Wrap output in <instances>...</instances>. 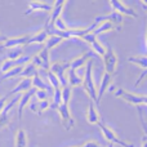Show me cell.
I'll return each mask as SVG.
<instances>
[{"instance_id":"obj_1","label":"cell","mask_w":147,"mask_h":147,"mask_svg":"<svg viewBox=\"0 0 147 147\" xmlns=\"http://www.w3.org/2000/svg\"><path fill=\"white\" fill-rule=\"evenodd\" d=\"M83 88L85 90V93L89 96L92 102H96V107H98V102H97V86L94 83L93 79V61H89L86 63V70H85V75L83 78Z\"/></svg>"},{"instance_id":"obj_2","label":"cell","mask_w":147,"mask_h":147,"mask_svg":"<svg viewBox=\"0 0 147 147\" xmlns=\"http://www.w3.org/2000/svg\"><path fill=\"white\" fill-rule=\"evenodd\" d=\"M114 96L116 98H120L123 101H125L127 103L132 105V106H145L147 102L146 96H138V94H133L130 92H127L125 89L117 86L116 90L114 92Z\"/></svg>"},{"instance_id":"obj_3","label":"cell","mask_w":147,"mask_h":147,"mask_svg":"<svg viewBox=\"0 0 147 147\" xmlns=\"http://www.w3.org/2000/svg\"><path fill=\"white\" fill-rule=\"evenodd\" d=\"M69 70V61H56V62H51V67H49V71L53 74L59 81V85L61 88L67 85L66 81V72Z\"/></svg>"},{"instance_id":"obj_4","label":"cell","mask_w":147,"mask_h":147,"mask_svg":"<svg viewBox=\"0 0 147 147\" xmlns=\"http://www.w3.org/2000/svg\"><path fill=\"white\" fill-rule=\"evenodd\" d=\"M98 128H99V130L102 132L103 137L106 138V141H109L111 145H119L121 147H134L132 143H128V142H125V141L120 140V138L116 136V133H115L112 129H110V128L107 127L106 124H103L102 121L98 124Z\"/></svg>"},{"instance_id":"obj_5","label":"cell","mask_w":147,"mask_h":147,"mask_svg":"<svg viewBox=\"0 0 147 147\" xmlns=\"http://www.w3.org/2000/svg\"><path fill=\"white\" fill-rule=\"evenodd\" d=\"M102 58L105 63V72L114 76L117 69V54L112 51V48H107Z\"/></svg>"},{"instance_id":"obj_6","label":"cell","mask_w":147,"mask_h":147,"mask_svg":"<svg viewBox=\"0 0 147 147\" xmlns=\"http://www.w3.org/2000/svg\"><path fill=\"white\" fill-rule=\"evenodd\" d=\"M66 4H67L66 0H56V1H54V4L52 5L51 16H49L48 22H47L45 28H44V30H47V32H48V31H51L52 28H53L54 22H56V21L61 17V13H62V10H63V8H65V5H66Z\"/></svg>"},{"instance_id":"obj_7","label":"cell","mask_w":147,"mask_h":147,"mask_svg":"<svg viewBox=\"0 0 147 147\" xmlns=\"http://www.w3.org/2000/svg\"><path fill=\"white\" fill-rule=\"evenodd\" d=\"M57 111L59 114V117H61L62 125L66 130H71L74 127H75V120L71 116V112H70V109L67 105L61 103L58 107H57Z\"/></svg>"},{"instance_id":"obj_8","label":"cell","mask_w":147,"mask_h":147,"mask_svg":"<svg viewBox=\"0 0 147 147\" xmlns=\"http://www.w3.org/2000/svg\"><path fill=\"white\" fill-rule=\"evenodd\" d=\"M110 5H111L112 10L116 13H119V14H121L123 17H130V18H137V13H136V10L133 9V8L128 7V5H125L123 1H120V0H110Z\"/></svg>"},{"instance_id":"obj_9","label":"cell","mask_w":147,"mask_h":147,"mask_svg":"<svg viewBox=\"0 0 147 147\" xmlns=\"http://www.w3.org/2000/svg\"><path fill=\"white\" fill-rule=\"evenodd\" d=\"M94 56H96V54H94L93 52H89V51L84 52V53H81L80 56L75 57V58H72L71 61H69V69L74 70V71H76L78 69H81V67L85 66Z\"/></svg>"},{"instance_id":"obj_10","label":"cell","mask_w":147,"mask_h":147,"mask_svg":"<svg viewBox=\"0 0 147 147\" xmlns=\"http://www.w3.org/2000/svg\"><path fill=\"white\" fill-rule=\"evenodd\" d=\"M28 38L30 35H20V36H13V38H5L3 44L0 47L5 49L10 48H21L23 45H28Z\"/></svg>"},{"instance_id":"obj_11","label":"cell","mask_w":147,"mask_h":147,"mask_svg":"<svg viewBox=\"0 0 147 147\" xmlns=\"http://www.w3.org/2000/svg\"><path fill=\"white\" fill-rule=\"evenodd\" d=\"M20 96H21V94H18L16 98L10 99V101L5 105V107L3 109V111L0 112V129L9 127V123H10L9 111H10V109H13V106H14V105L18 103V101H20Z\"/></svg>"},{"instance_id":"obj_12","label":"cell","mask_w":147,"mask_h":147,"mask_svg":"<svg viewBox=\"0 0 147 147\" xmlns=\"http://www.w3.org/2000/svg\"><path fill=\"white\" fill-rule=\"evenodd\" d=\"M30 61H31V57H28V56H22L21 58L13 59V61H10V59H4V61L1 62V65H0V71L3 74H5L7 71H9V70L14 69V67L25 66V65H27Z\"/></svg>"},{"instance_id":"obj_13","label":"cell","mask_w":147,"mask_h":147,"mask_svg":"<svg viewBox=\"0 0 147 147\" xmlns=\"http://www.w3.org/2000/svg\"><path fill=\"white\" fill-rule=\"evenodd\" d=\"M81 39L85 40L86 43L92 47V51H93L94 54H97V56H99V57H103L105 52H106V48H105V47L102 45L98 40H97L96 36H93L90 32H89V34H86V35H84Z\"/></svg>"},{"instance_id":"obj_14","label":"cell","mask_w":147,"mask_h":147,"mask_svg":"<svg viewBox=\"0 0 147 147\" xmlns=\"http://www.w3.org/2000/svg\"><path fill=\"white\" fill-rule=\"evenodd\" d=\"M35 90L36 89L31 88L30 90L25 92V93H21L20 96V101H18V120L22 119V114H23V109H25L26 106H27L28 103H30L31 101H32L34 98V94H35Z\"/></svg>"},{"instance_id":"obj_15","label":"cell","mask_w":147,"mask_h":147,"mask_svg":"<svg viewBox=\"0 0 147 147\" xmlns=\"http://www.w3.org/2000/svg\"><path fill=\"white\" fill-rule=\"evenodd\" d=\"M112 78L114 76L109 75V74L103 72V75H102V79H101V84H99V88H97V102H101L102 97H103V94L106 93L107 90H109L110 88H111V83H112Z\"/></svg>"},{"instance_id":"obj_16","label":"cell","mask_w":147,"mask_h":147,"mask_svg":"<svg viewBox=\"0 0 147 147\" xmlns=\"http://www.w3.org/2000/svg\"><path fill=\"white\" fill-rule=\"evenodd\" d=\"M36 10H41V12H51L52 10V4L44 1H30L28 3V9L25 12V16L31 14L32 12Z\"/></svg>"},{"instance_id":"obj_17","label":"cell","mask_w":147,"mask_h":147,"mask_svg":"<svg viewBox=\"0 0 147 147\" xmlns=\"http://www.w3.org/2000/svg\"><path fill=\"white\" fill-rule=\"evenodd\" d=\"M86 121L92 125H98L101 123V116L98 114V110L92 101L88 106V111H86Z\"/></svg>"},{"instance_id":"obj_18","label":"cell","mask_w":147,"mask_h":147,"mask_svg":"<svg viewBox=\"0 0 147 147\" xmlns=\"http://www.w3.org/2000/svg\"><path fill=\"white\" fill-rule=\"evenodd\" d=\"M32 88V85H31V79H21L20 83L17 84V86H16L13 90H10L9 93L7 94V97L9 96H13V94H21V93H25V92L30 90V89Z\"/></svg>"},{"instance_id":"obj_19","label":"cell","mask_w":147,"mask_h":147,"mask_svg":"<svg viewBox=\"0 0 147 147\" xmlns=\"http://www.w3.org/2000/svg\"><path fill=\"white\" fill-rule=\"evenodd\" d=\"M28 106H30V109H31V111L32 112H36L38 115H41L43 114V111L51 109V99H45V101H36L35 103H34V102H30Z\"/></svg>"},{"instance_id":"obj_20","label":"cell","mask_w":147,"mask_h":147,"mask_svg":"<svg viewBox=\"0 0 147 147\" xmlns=\"http://www.w3.org/2000/svg\"><path fill=\"white\" fill-rule=\"evenodd\" d=\"M115 30V26L112 25L111 22H109V21H103V22H99L96 25V27L93 28V31H92V35L96 36L99 35V34H103V32H110V31H114Z\"/></svg>"},{"instance_id":"obj_21","label":"cell","mask_w":147,"mask_h":147,"mask_svg":"<svg viewBox=\"0 0 147 147\" xmlns=\"http://www.w3.org/2000/svg\"><path fill=\"white\" fill-rule=\"evenodd\" d=\"M31 85H32L34 89H38V90H44L48 93V90L51 89V86L48 85V84L44 83L43 78H41V75L39 72H36L35 75L31 78Z\"/></svg>"},{"instance_id":"obj_22","label":"cell","mask_w":147,"mask_h":147,"mask_svg":"<svg viewBox=\"0 0 147 147\" xmlns=\"http://www.w3.org/2000/svg\"><path fill=\"white\" fill-rule=\"evenodd\" d=\"M66 81L69 83L70 88H72V86H80L83 84V78H80L74 70L69 69L66 72Z\"/></svg>"},{"instance_id":"obj_23","label":"cell","mask_w":147,"mask_h":147,"mask_svg":"<svg viewBox=\"0 0 147 147\" xmlns=\"http://www.w3.org/2000/svg\"><path fill=\"white\" fill-rule=\"evenodd\" d=\"M14 147H27V133L22 128H20L16 133Z\"/></svg>"},{"instance_id":"obj_24","label":"cell","mask_w":147,"mask_h":147,"mask_svg":"<svg viewBox=\"0 0 147 147\" xmlns=\"http://www.w3.org/2000/svg\"><path fill=\"white\" fill-rule=\"evenodd\" d=\"M48 36H49V34L47 32V30H40L36 34H34V35H30V38H28V44H32V43L44 44Z\"/></svg>"},{"instance_id":"obj_25","label":"cell","mask_w":147,"mask_h":147,"mask_svg":"<svg viewBox=\"0 0 147 147\" xmlns=\"http://www.w3.org/2000/svg\"><path fill=\"white\" fill-rule=\"evenodd\" d=\"M36 72H38V67H36L35 65L30 61L27 65H25V66H23V70H22V72H21L20 78H22V79H31Z\"/></svg>"},{"instance_id":"obj_26","label":"cell","mask_w":147,"mask_h":147,"mask_svg":"<svg viewBox=\"0 0 147 147\" xmlns=\"http://www.w3.org/2000/svg\"><path fill=\"white\" fill-rule=\"evenodd\" d=\"M63 41V39H61L59 36H54V35H49L48 38H47L45 43H44V48L47 49V51L51 52L53 48H56V47H58L59 44Z\"/></svg>"},{"instance_id":"obj_27","label":"cell","mask_w":147,"mask_h":147,"mask_svg":"<svg viewBox=\"0 0 147 147\" xmlns=\"http://www.w3.org/2000/svg\"><path fill=\"white\" fill-rule=\"evenodd\" d=\"M23 56V49L22 48H10L5 49V59H18Z\"/></svg>"},{"instance_id":"obj_28","label":"cell","mask_w":147,"mask_h":147,"mask_svg":"<svg viewBox=\"0 0 147 147\" xmlns=\"http://www.w3.org/2000/svg\"><path fill=\"white\" fill-rule=\"evenodd\" d=\"M22 70H23V66H18V67H14V69L9 70V71H7L5 74H3L0 81L1 80H8V79H12V78H20Z\"/></svg>"},{"instance_id":"obj_29","label":"cell","mask_w":147,"mask_h":147,"mask_svg":"<svg viewBox=\"0 0 147 147\" xmlns=\"http://www.w3.org/2000/svg\"><path fill=\"white\" fill-rule=\"evenodd\" d=\"M128 61L130 62V63H133V65H136V66H138V67H141L142 70H146V67H147V58H146V56H141V57H129L128 58Z\"/></svg>"},{"instance_id":"obj_30","label":"cell","mask_w":147,"mask_h":147,"mask_svg":"<svg viewBox=\"0 0 147 147\" xmlns=\"http://www.w3.org/2000/svg\"><path fill=\"white\" fill-rule=\"evenodd\" d=\"M71 96H72V89L69 85L61 88V98H62V103L69 106L70 101H71Z\"/></svg>"},{"instance_id":"obj_31","label":"cell","mask_w":147,"mask_h":147,"mask_svg":"<svg viewBox=\"0 0 147 147\" xmlns=\"http://www.w3.org/2000/svg\"><path fill=\"white\" fill-rule=\"evenodd\" d=\"M45 75H47V79H48V81H49V84L51 85L49 86H52V88H54V89H58V88H61V85H59V81H58V79L56 78V76L53 75L51 71H48V72H45Z\"/></svg>"},{"instance_id":"obj_32","label":"cell","mask_w":147,"mask_h":147,"mask_svg":"<svg viewBox=\"0 0 147 147\" xmlns=\"http://www.w3.org/2000/svg\"><path fill=\"white\" fill-rule=\"evenodd\" d=\"M34 97L36 98V101H45V99H48V93L44 90H38V89H36Z\"/></svg>"},{"instance_id":"obj_33","label":"cell","mask_w":147,"mask_h":147,"mask_svg":"<svg viewBox=\"0 0 147 147\" xmlns=\"http://www.w3.org/2000/svg\"><path fill=\"white\" fill-rule=\"evenodd\" d=\"M8 103V97L4 96V97H0V112L3 111V109L5 107V105Z\"/></svg>"},{"instance_id":"obj_34","label":"cell","mask_w":147,"mask_h":147,"mask_svg":"<svg viewBox=\"0 0 147 147\" xmlns=\"http://www.w3.org/2000/svg\"><path fill=\"white\" fill-rule=\"evenodd\" d=\"M84 147H103V146H101L98 142H94V141H89V142L84 143Z\"/></svg>"},{"instance_id":"obj_35","label":"cell","mask_w":147,"mask_h":147,"mask_svg":"<svg viewBox=\"0 0 147 147\" xmlns=\"http://www.w3.org/2000/svg\"><path fill=\"white\" fill-rule=\"evenodd\" d=\"M146 70H143V72L142 74H141V76H140V78H138V80L137 81H136V84H134V86H138V85H140V84H141V81H142L143 80V78H145V75H146Z\"/></svg>"},{"instance_id":"obj_36","label":"cell","mask_w":147,"mask_h":147,"mask_svg":"<svg viewBox=\"0 0 147 147\" xmlns=\"http://www.w3.org/2000/svg\"><path fill=\"white\" fill-rule=\"evenodd\" d=\"M141 147H147V138L146 136L142 137V142H141Z\"/></svg>"},{"instance_id":"obj_37","label":"cell","mask_w":147,"mask_h":147,"mask_svg":"<svg viewBox=\"0 0 147 147\" xmlns=\"http://www.w3.org/2000/svg\"><path fill=\"white\" fill-rule=\"evenodd\" d=\"M4 40H5V36H3L1 34H0V45L3 44V41H4Z\"/></svg>"},{"instance_id":"obj_38","label":"cell","mask_w":147,"mask_h":147,"mask_svg":"<svg viewBox=\"0 0 147 147\" xmlns=\"http://www.w3.org/2000/svg\"><path fill=\"white\" fill-rule=\"evenodd\" d=\"M107 147H114V145H111V143H109V146Z\"/></svg>"}]
</instances>
